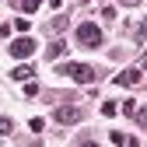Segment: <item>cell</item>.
Masks as SVG:
<instances>
[{"mask_svg":"<svg viewBox=\"0 0 147 147\" xmlns=\"http://www.w3.org/2000/svg\"><path fill=\"white\" fill-rule=\"evenodd\" d=\"M133 116H137V123H140V126H147V109H144V112H133Z\"/></svg>","mask_w":147,"mask_h":147,"instance_id":"14","label":"cell"},{"mask_svg":"<svg viewBox=\"0 0 147 147\" xmlns=\"http://www.w3.org/2000/svg\"><path fill=\"white\" fill-rule=\"evenodd\" d=\"M56 119H60V123H77V119H81V109H74V105L67 109V105H63V109H56Z\"/></svg>","mask_w":147,"mask_h":147,"instance_id":"5","label":"cell"},{"mask_svg":"<svg viewBox=\"0 0 147 147\" xmlns=\"http://www.w3.org/2000/svg\"><path fill=\"white\" fill-rule=\"evenodd\" d=\"M77 42H81L84 49H98V46H102V28H98L95 21L77 25Z\"/></svg>","mask_w":147,"mask_h":147,"instance_id":"1","label":"cell"},{"mask_svg":"<svg viewBox=\"0 0 147 147\" xmlns=\"http://www.w3.org/2000/svg\"><path fill=\"white\" fill-rule=\"evenodd\" d=\"M4 133H14V123H11V119H4V116H0V137H4Z\"/></svg>","mask_w":147,"mask_h":147,"instance_id":"9","label":"cell"},{"mask_svg":"<svg viewBox=\"0 0 147 147\" xmlns=\"http://www.w3.org/2000/svg\"><path fill=\"white\" fill-rule=\"evenodd\" d=\"M123 4H130V7H133V4H140V0H123Z\"/></svg>","mask_w":147,"mask_h":147,"instance_id":"15","label":"cell"},{"mask_svg":"<svg viewBox=\"0 0 147 147\" xmlns=\"http://www.w3.org/2000/svg\"><path fill=\"white\" fill-rule=\"evenodd\" d=\"M63 49H67L63 42H53V46L46 49V56H49V60H60V53H63Z\"/></svg>","mask_w":147,"mask_h":147,"instance_id":"8","label":"cell"},{"mask_svg":"<svg viewBox=\"0 0 147 147\" xmlns=\"http://www.w3.org/2000/svg\"><path fill=\"white\" fill-rule=\"evenodd\" d=\"M11 77L25 84V81H32V77H35V74H32V67H14V70H11Z\"/></svg>","mask_w":147,"mask_h":147,"instance_id":"7","label":"cell"},{"mask_svg":"<svg viewBox=\"0 0 147 147\" xmlns=\"http://www.w3.org/2000/svg\"><path fill=\"white\" fill-rule=\"evenodd\" d=\"M35 49H39V46H35L28 35H21V39H14V42H11V56H14V60H28Z\"/></svg>","mask_w":147,"mask_h":147,"instance_id":"3","label":"cell"},{"mask_svg":"<svg viewBox=\"0 0 147 147\" xmlns=\"http://www.w3.org/2000/svg\"><path fill=\"white\" fill-rule=\"evenodd\" d=\"M109 140H112V144H133L130 137H123V133H112V137H109Z\"/></svg>","mask_w":147,"mask_h":147,"instance_id":"13","label":"cell"},{"mask_svg":"<svg viewBox=\"0 0 147 147\" xmlns=\"http://www.w3.org/2000/svg\"><path fill=\"white\" fill-rule=\"evenodd\" d=\"M123 112H126V116H133V112H137V102H133V98H126V102H123Z\"/></svg>","mask_w":147,"mask_h":147,"instance_id":"10","label":"cell"},{"mask_svg":"<svg viewBox=\"0 0 147 147\" xmlns=\"http://www.w3.org/2000/svg\"><path fill=\"white\" fill-rule=\"evenodd\" d=\"M14 28H18V32H28V28H32V21H28V18H18Z\"/></svg>","mask_w":147,"mask_h":147,"instance_id":"11","label":"cell"},{"mask_svg":"<svg viewBox=\"0 0 147 147\" xmlns=\"http://www.w3.org/2000/svg\"><path fill=\"white\" fill-rule=\"evenodd\" d=\"M60 74H63V77H74V81H81V84L95 81V70H91L88 63H63V67H60Z\"/></svg>","mask_w":147,"mask_h":147,"instance_id":"2","label":"cell"},{"mask_svg":"<svg viewBox=\"0 0 147 147\" xmlns=\"http://www.w3.org/2000/svg\"><path fill=\"white\" fill-rule=\"evenodd\" d=\"M140 77H144V74H140V67H130V70H123L119 77H116V84H126V88H133V84H140Z\"/></svg>","mask_w":147,"mask_h":147,"instance_id":"4","label":"cell"},{"mask_svg":"<svg viewBox=\"0 0 147 147\" xmlns=\"http://www.w3.org/2000/svg\"><path fill=\"white\" fill-rule=\"evenodd\" d=\"M11 4H14L18 11H25V14H32V11H39V7H42V0H11Z\"/></svg>","mask_w":147,"mask_h":147,"instance_id":"6","label":"cell"},{"mask_svg":"<svg viewBox=\"0 0 147 147\" xmlns=\"http://www.w3.org/2000/svg\"><path fill=\"white\" fill-rule=\"evenodd\" d=\"M116 112H119V105H112V102L102 105V116H116Z\"/></svg>","mask_w":147,"mask_h":147,"instance_id":"12","label":"cell"}]
</instances>
